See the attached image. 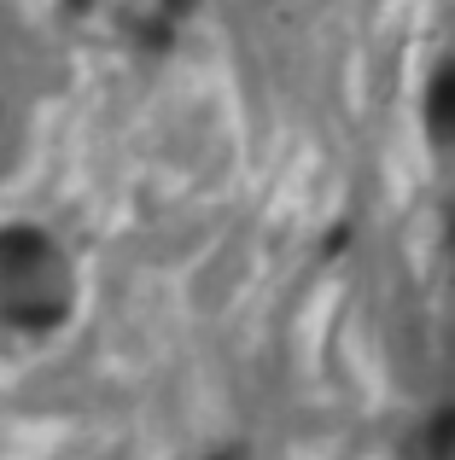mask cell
<instances>
[{
	"label": "cell",
	"instance_id": "1",
	"mask_svg": "<svg viewBox=\"0 0 455 460\" xmlns=\"http://www.w3.org/2000/svg\"><path fill=\"white\" fill-rule=\"evenodd\" d=\"M426 123L438 140H455V65H444L426 88Z\"/></svg>",
	"mask_w": 455,
	"mask_h": 460
}]
</instances>
